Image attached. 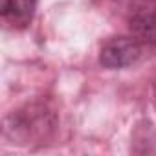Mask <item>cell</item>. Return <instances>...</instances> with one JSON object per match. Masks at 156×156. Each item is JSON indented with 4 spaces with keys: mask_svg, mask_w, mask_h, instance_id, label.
<instances>
[{
    "mask_svg": "<svg viewBox=\"0 0 156 156\" xmlns=\"http://www.w3.org/2000/svg\"><path fill=\"white\" fill-rule=\"evenodd\" d=\"M127 20L136 39H140L143 44L156 46V8L134 11L127 15Z\"/></svg>",
    "mask_w": 156,
    "mask_h": 156,
    "instance_id": "obj_4",
    "label": "cell"
},
{
    "mask_svg": "<svg viewBox=\"0 0 156 156\" xmlns=\"http://www.w3.org/2000/svg\"><path fill=\"white\" fill-rule=\"evenodd\" d=\"M118 6H121L127 15L134 13V11H141V9H152L156 8V0H114Z\"/></svg>",
    "mask_w": 156,
    "mask_h": 156,
    "instance_id": "obj_6",
    "label": "cell"
},
{
    "mask_svg": "<svg viewBox=\"0 0 156 156\" xmlns=\"http://www.w3.org/2000/svg\"><path fill=\"white\" fill-rule=\"evenodd\" d=\"M35 9H37V0H2L0 13L9 26L24 30L31 24Z\"/></svg>",
    "mask_w": 156,
    "mask_h": 156,
    "instance_id": "obj_3",
    "label": "cell"
},
{
    "mask_svg": "<svg viewBox=\"0 0 156 156\" xmlns=\"http://www.w3.org/2000/svg\"><path fill=\"white\" fill-rule=\"evenodd\" d=\"M143 42L140 39L127 37V35H118L110 37L99 51V62L101 66L108 70H123L132 64H136L141 55H143Z\"/></svg>",
    "mask_w": 156,
    "mask_h": 156,
    "instance_id": "obj_2",
    "label": "cell"
},
{
    "mask_svg": "<svg viewBox=\"0 0 156 156\" xmlns=\"http://www.w3.org/2000/svg\"><path fill=\"white\" fill-rule=\"evenodd\" d=\"M57 129V114L44 101H31L6 118L4 134L11 143L35 145L48 141Z\"/></svg>",
    "mask_w": 156,
    "mask_h": 156,
    "instance_id": "obj_1",
    "label": "cell"
},
{
    "mask_svg": "<svg viewBox=\"0 0 156 156\" xmlns=\"http://www.w3.org/2000/svg\"><path fill=\"white\" fill-rule=\"evenodd\" d=\"M130 151L136 154H156V129L149 121H145L143 125H138L132 136Z\"/></svg>",
    "mask_w": 156,
    "mask_h": 156,
    "instance_id": "obj_5",
    "label": "cell"
}]
</instances>
